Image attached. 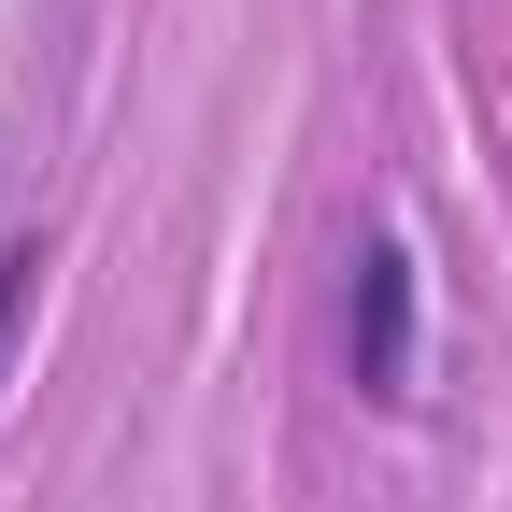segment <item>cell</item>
I'll return each mask as SVG.
<instances>
[{"instance_id":"cell-1","label":"cell","mask_w":512,"mask_h":512,"mask_svg":"<svg viewBox=\"0 0 512 512\" xmlns=\"http://www.w3.org/2000/svg\"><path fill=\"white\" fill-rule=\"evenodd\" d=\"M342 370H356L370 413H413V384H427V271H413V242H384V228L342 271Z\"/></svg>"},{"instance_id":"cell-2","label":"cell","mask_w":512,"mask_h":512,"mask_svg":"<svg viewBox=\"0 0 512 512\" xmlns=\"http://www.w3.org/2000/svg\"><path fill=\"white\" fill-rule=\"evenodd\" d=\"M29 271H43V256L15 242V256H0V356H15V328H29Z\"/></svg>"}]
</instances>
